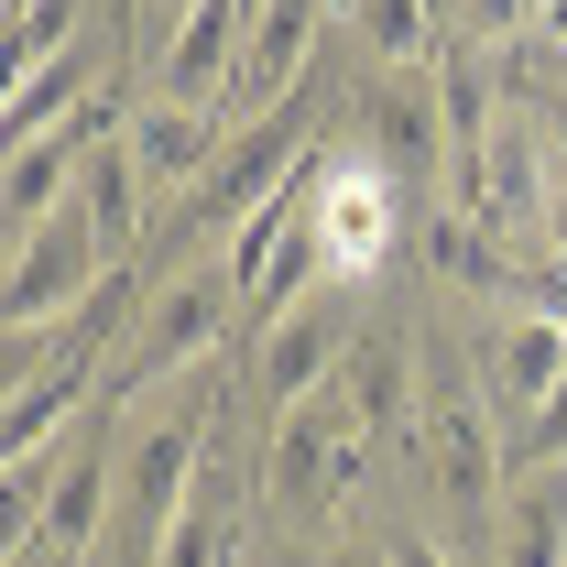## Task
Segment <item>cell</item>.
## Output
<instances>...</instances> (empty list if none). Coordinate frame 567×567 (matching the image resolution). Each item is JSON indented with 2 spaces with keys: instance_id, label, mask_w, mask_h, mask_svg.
Listing matches in <instances>:
<instances>
[{
  "instance_id": "6da1fadb",
  "label": "cell",
  "mask_w": 567,
  "mask_h": 567,
  "mask_svg": "<svg viewBox=\"0 0 567 567\" xmlns=\"http://www.w3.org/2000/svg\"><path fill=\"white\" fill-rule=\"evenodd\" d=\"M425 458V492L447 524H502V470H513V436H492V393L470 382V360L425 350V382H415V436H404Z\"/></svg>"
},
{
  "instance_id": "7a4b0ae2",
  "label": "cell",
  "mask_w": 567,
  "mask_h": 567,
  "mask_svg": "<svg viewBox=\"0 0 567 567\" xmlns=\"http://www.w3.org/2000/svg\"><path fill=\"white\" fill-rule=\"evenodd\" d=\"M371 425L350 415V393L328 382V393H306V404H284L274 415V447H262V502H274V524L295 535H317V524H339L371 481Z\"/></svg>"
},
{
  "instance_id": "3957f363",
  "label": "cell",
  "mask_w": 567,
  "mask_h": 567,
  "mask_svg": "<svg viewBox=\"0 0 567 567\" xmlns=\"http://www.w3.org/2000/svg\"><path fill=\"white\" fill-rule=\"evenodd\" d=\"M404 175L382 164V153H350V142H328L317 164H306V218H317V251H328V284H371L382 274V251H393V197Z\"/></svg>"
},
{
  "instance_id": "277c9868",
  "label": "cell",
  "mask_w": 567,
  "mask_h": 567,
  "mask_svg": "<svg viewBox=\"0 0 567 567\" xmlns=\"http://www.w3.org/2000/svg\"><path fill=\"white\" fill-rule=\"evenodd\" d=\"M229 306H240V295H229V274H175V284H153V295H142V328H132V350L110 360V404H121V415H132L142 393H153V382H175V371H197V360L218 350V328H229Z\"/></svg>"
},
{
  "instance_id": "5b68a950",
  "label": "cell",
  "mask_w": 567,
  "mask_h": 567,
  "mask_svg": "<svg viewBox=\"0 0 567 567\" xmlns=\"http://www.w3.org/2000/svg\"><path fill=\"white\" fill-rule=\"evenodd\" d=\"M110 274H121V251H110V240H99V229H87L76 208H55L44 229H33V240H11L0 317H11V328H33V317H76V306H87V295H99Z\"/></svg>"
},
{
  "instance_id": "8992f818",
  "label": "cell",
  "mask_w": 567,
  "mask_h": 567,
  "mask_svg": "<svg viewBox=\"0 0 567 567\" xmlns=\"http://www.w3.org/2000/svg\"><path fill=\"white\" fill-rule=\"evenodd\" d=\"M350 339H360V284H328V295H306L295 317H274L262 350H251V382L274 393V415L306 404V393H328L339 360H350Z\"/></svg>"
},
{
  "instance_id": "52a82bcc",
  "label": "cell",
  "mask_w": 567,
  "mask_h": 567,
  "mask_svg": "<svg viewBox=\"0 0 567 567\" xmlns=\"http://www.w3.org/2000/svg\"><path fill=\"white\" fill-rule=\"evenodd\" d=\"M317 164V132H306V99H274L251 132H229V153H218V175L197 186V208L186 218H251L262 197H284L295 175Z\"/></svg>"
},
{
  "instance_id": "ba28073f",
  "label": "cell",
  "mask_w": 567,
  "mask_h": 567,
  "mask_svg": "<svg viewBox=\"0 0 567 567\" xmlns=\"http://www.w3.org/2000/svg\"><path fill=\"white\" fill-rule=\"evenodd\" d=\"M360 153H382L393 175H425L447 153V76L436 66H371V87L350 99Z\"/></svg>"
},
{
  "instance_id": "9c48e42d",
  "label": "cell",
  "mask_w": 567,
  "mask_h": 567,
  "mask_svg": "<svg viewBox=\"0 0 567 567\" xmlns=\"http://www.w3.org/2000/svg\"><path fill=\"white\" fill-rule=\"evenodd\" d=\"M208 447H218V425H208V415H164V425H142L132 470H121V513H132L142 546H164V524L186 513L197 470H208Z\"/></svg>"
},
{
  "instance_id": "30bf717a",
  "label": "cell",
  "mask_w": 567,
  "mask_h": 567,
  "mask_svg": "<svg viewBox=\"0 0 567 567\" xmlns=\"http://www.w3.org/2000/svg\"><path fill=\"white\" fill-rule=\"evenodd\" d=\"M99 524H110V436L87 425L66 447V481L44 492V513H33V535L11 546V567H76L87 546H99Z\"/></svg>"
},
{
  "instance_id": "8fae6325",
  "label": "cell",
  "mask_w": 567,
  "mask_h": 567,
  "mask_svg": "<svg viewBox=\"0 0 567 567\" xmlns=\"http://www.w3.org/2000/svg\"><path fill=\"white\" fill-rule=\"evenodd\" d=\"M317 22H328V0H262V11H251V44H240V66H229V99H218V110H274V99H295V66L317 55Z\"/></svg>"
},
{
  "instance_id": "7c38bea8",
  "label": "cell",
  "mask_w": 567,
  "mask_h": 567,
  "mask_svg": "<svg viewBox=\"0 0 567 567\" xmlns=\"http://www.w3.org/2000/svg\"><path fill=\"white\" fill-rule=\"evenodd\" d=\"M415 382H425V350L415 339H393V328H360L350 360H339V393H350V415L393 447V436H415Z\"/></svg>"
},
{
  "instance_id": "4fadbf2b",
  "label": "cell",
  "mask_w": 567,
  "mask_h": 567,
  "mask_svg": "<svg viewBox=\"0 0 567 567\" xmlns=\"http://www.w3.org/2000/svg\"><path fill=\"white\" fill-rule=\"evenodd\" d=\"M218 153H229V121H218L208 99H153L132 121V164L142 186H208Z\"/></svg>"
},
{
  "instance_id": "5bb4252c",
  "label": "cell",
  "mask_w": 567,
  "mask_h": 567,
  "mask_svg": "<svg viewBox=\"0 0 567 567\" xmlns=\"http://www.w3.org/2000/svg\"><path fill=\"white\" fill-rule=\"evenodd\" d=\"M240 557V470L208 447V470H197V492H186V513L164 524V546H153V567H229Z\"/></svg>"
},
{
  "instance_id": "9a60e30c",
  "label": "cell",
  "mask_w": 567,
  "mask_h": 567,
  "mask_svg": "<svg viewBox=\"0 0 567 567\" xmlns=\"http://www.w3.org/2000/svg\"><path fill=\"white\" fill-rule=\"evenodd\" d=\"M567 382V317H502L492 328V404H513V415H535L546 393Z\"/></svg>"
},
{
  "instance_id": "2e32d148",
  "label": "cell",
  "mask_w": 567,
  "mask_h": 567,
  "mask_svg": "<svg viewBox=\"0 0 567 567\" xmlns=\"http://www.w3.org/2000/svg\"><path fill=\"white\" fill-rule=\"evenodd\" d=\"M492 535H502V567H567V470H513Z\"/></svg>"
},
{
  "instance_id": "e0dca14e",
  "label": "cell",
  "mask_w": 567,
  "mask_h": 567,
  "mask_svg": "<svg viewBox=\"0 0 567 567\" xmlns=\"http://www.w3.org/2000/svg\"><path fill=\"white\" fill-rule=\"evenodd\" d=\"M87 99H99V76H87V55L66 44V55H44V66L11 76V110H0V121H11V142H33V132H55V121H76Z\"/></svg>"
},
{
  "instance_id": "ac0fdd59",
  "label": "cell",
  "mask_w": 567,
  "mask_h": 567,
  "mask_svg": "<svg viewBox=\"0 0 567 567\" xmlns=\"http://www.w3.org/2000/svg\"><path fill=\"white\" fill-rule=\"evenodd\" d=\"M66 208L87 218V229H99L121 262H132V208H142V164H132V142H121V153H110V142L87 153V175H76V197H66Z\"/></svg>"
},
{
  "instance_id": "d6986e66",
  "label": "cell",
  "mask_w": 567,
  "mask_h": 567,
  "mask_svg": "<svg viewBox=\"0 0 567 567\" xmlns=\"http://www.w3.org/2000/svg\"><path fill=\"white\" fill-rule=\"evenodd\" d=\"M339 22H350V44H371V66H425L436 44V11L425 0H339Z\"/></svg>"
},
{
  "instance_id": "ffe728a7",
  "label": "cell",
  "mask_w": 567,
  "mask_h": 567,
  "mask_svg": "<svg viewBox=\"0 0 567 567\" xmlns=\"http://www.w3.org/2000/svg\"><path fill=\"white\" fill-rule=\"evenodd\" d=\"M76 11H87V0H11V55H22V66H44V55H66Z\"/></svg>"
},
{
  "instance_id": "44dd1931",
  "label": "cell",
  "mask_w": 567,
  "mask_h": 567,
  "mask_svg": "<svg viewBox=\"0 0 567 567\" xmlns=\"http://www.w3.org/2000/svg\"><path fill=\"white\" fill-rule=\"evenodd\" d=\"M513 470H567V382L513 425Z\"/></svg>"
},
{
  "instance_id": "7402d4cb",
  "label": "cell",
  "mask_w": 567,
  "mask_h": 567,
  "mask_svg": "<svg viewBox=\"0 0 567 567\" xmlns=\"http://www.w3.org/2000/svg\"><path fill=\"white\" fill-rule=\"evenodd\" d=\"M535 22V0H470V33H492V44H513Z\"/></svg>"
},
{
  "instance_id": "603a6c76",
  "label": "cell",
  "mask_w": 567,
  "mask_h": 567,
  "mask_svg": "<svg viewBox=\"0 0 567 567\" xmlns=\"http://www.w3.org/2000/svg\"><path fill=\"white\" fill-rule=\"evenodd\" d=\"M535 251H557V262H567V164H557V186H546V229H535Z\"/></svg>"
},
{
  "instance_id": "cb8c5ba5",
  "label": "cell",
  "mask_w": 567,
  "mask_h": 567,
  "mask_svg": "<svg viewBox=\"0 0 567 567\" xmlns=\"http://www.w3.org/2000/svg\"><path fill=\"white\" fill-rule=\"evenodd\" d=\"M535 132H546V153L567 164V87H546V99H535Z\"/></svg>"
},
{
  "instance_id": "d4e9b609",
  "label": "cell",
  "mask_w": 567,
  "mask_h": 567,
  "mask_svg": "<svg viewBox=\"0 0 567 567\" xmlns=\"http://www.w3.org/2000/svg\"><path fill=\"white\" fill-rule=\"evenodd\" d=\"M393 567H458V557H447V546H425V535H404V546H393Z\"/></svg>"
},
{
  "instance_id": "484cf974",
  "label": "cell",
  "mask_w": 567,
  "mask_h": 567,
  "mask_svg": "<svg viewBox=\"0 0 567 567\" xmlns=\"http://www.w3.org/2000/svg\"><path fill=\"white\" fill-rule=\"evenodd\" d=\"M535 33H546V44H567V0H535Z\"/></svg>"
},
{
  "instance_id": "4316f807",
  "label": "cell",
  "mask_w": 567,
  "mask_h": 567,
  "mask_svg": "<svg viewBox=\"0 0 567 567\" xmlns=\"http://www.w3.org/2000/svg\"><path fill=\"white\" fill-rule=\"evenodd\" d=\"M425 11H436V22H458V11H470V0H425Z\"/></svg>"
},
{
  "instance_id": "83f0119b",
  "label": "cell",
  "mask_w": 567,
  "mask_h": 567,
  "mask_svg": "<svg viewBox=\"0 0 567 567\" xmlns=\"http://www.w3.org/2000/svg\"><path fill=\"white\" fill-rule=\"evenodd\" d=\"M328 567H382V557H328Z\"/></svg>"
},
{
  "instance_id": "f1b7e54d",
  "label": "cell",
  "mask_w": 567,
  "mask_h": 567,
  "mask_svg": "<svg viewBox=\"0 0 567 567\" xmlns=\"http://www.w3.org/2000/svg\"><path fill=\"white\" fill-rule=\"evenodd\" d=\"M175 11H197V0H175Z\"/></svg>"
}]
</instances>
